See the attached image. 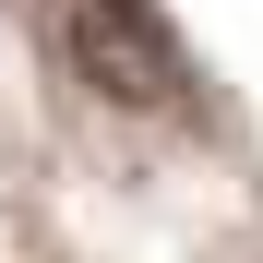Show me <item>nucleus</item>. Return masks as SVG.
I'll return each mask as SVG.
<instances>
[{"instance_id": "obj_1", "label": "nucleus", "mask_w": 263, "mask_h": 263, "mask_svg": "<svg viewBox=\"0 0 263 263\" xmlns=\"http://www.w3.org/2000/svg\"><path fill=\"white\" fill-rule=\"evenodd\" d=\"M60 60L84 96H108L132 120H156V108H192V48H180V24L156 12V0H60Z\"/></svg>"}]
</instances>
